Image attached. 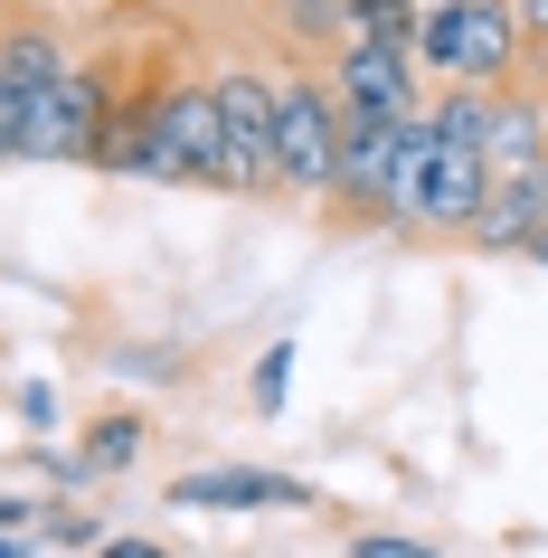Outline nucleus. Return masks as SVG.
<instances>
[{"label":"nucleus","instance_id":"obj_1","mask_svg":"<svg viewBox=\"0 0 548 558\" xmlns=\"http://www.w3.org/2000/svg\"><path fill=\"white\" fill-rule=\"evenodd\" d=\"M529 66V38H520L511 0H426L416 20V76H445V86H520Z\"/></svg>","mask_w":548,"mask_h":558},{"label":"nucleus","instance_id":"obj_2","mask_svg":"<svg viewBox=\"0 0 548 558\" xmlns=\"http://www.w3.org/2000/svg\"><path fill=\"white\" fill-rule=\"evenodd\" d=\"M331 161H341V95L313 58L275 66V190L284 199H331Z\"/></svg>","mask_w":548,"mask_h":558},{"label":"nucleus","instance_id":"obj_3","mask_svg":"<svg viewBox=\"0 0 548 558\" xmlns=\"http://www.w3.org/2000/svg\"><path fill=\"white\" fill-rule=\"evenodd\" d=\"M218 95V143H228V190L236 199H284L275 190V66H208Z\"/></svg>","mask_w":548,"mask_h":558},{"label":"nucleus","instance_id":"obj_4","mask_svg":"<svg viewBox=\"0 0 548 558\" xmlns=\"http://www.w3.org/2000/svg\"><path fill=\"white\" fill-rule=\"evenodd\" d=\"M151 180H199L228 190V143H218V95L208 76H171L151 105Z\"/></svg>","mask_w":548,"mask_h":558},{"label":"nucleus","instance_id":"obj_5","mask_svg":"<svg viewBox=\"0 0 548 558\" xmlns=\"http://www.w3.org/2000/svg\"><path fill=\"white\" fill-rule=\"evenodd\" d=\"M331 95H341V123H406L426 105L416 95V58L378 48V38H341L331 48Z\"/></svg>","mask_w":548,"mask_h":558},{"label":"nucleus","instance_id":"obj_6","mask_svg":"<svg viewBox=\"0 0 548 558\" xmlns=\"http://www.w3.org/2000/svg\"><path fill=\"white\" fill-rule=\"evenodd\" d=\"M388 190H398V123H341V161H331V228H388Z\"/></svg>","mask_w":548,"mask_h":558},{"label":"nucleus","instance_id":"obj_7","mask_svg":"<svg viewBox=\"0 0 548 558\" xmlns=\"http://www.w3.org/2000/svg\"><path fill=\"white\" fill-rule=\"evenodd\" d=\"M143 454H151V416L143 408H95L86 426H76V445H66V454H38V464H48L58 493H95V483L133 473Z\"/></svg>","mask_w":548,"mask_h":558},{"label":"nucleus","instance_id":"obj_8","mask_svg":"<svg viewBox=\"0 0 548 558\" xmlns=\"http://www.w3.org/2000/svg\"><path fill=\"white\" fill-rule=\"evenodd\" d=\"M171 511H313V483L265 464H190L171 473Z\"/></svg>","mask_w":548,"mask_h":558},{"label":"nucleus","instance_id":"obj_9","mask_svg":"<svg viewBox=\"0 0 548 558\" xmlns=\"http://www.w3.org/2000/svg\"><path fill=\"white\" fill-rule=\"evenodd\" d=\"M463 246H483V256H529V265H548L539 171H529V180H491V190H483V208H473V228H463Z\"/></svg>","mask_w":548,"mask_h":558},{"label":"nucleus","instance_id":"obj_10","mask_svg":"<svg viewBox=\"0 0 548 558\" xmlns=\"http://www.w3.org/2000/svg\"><path fill=\"white\" fill-rule=\"evenodd\" d=\"M483 161H491V180H529L548 161V105L529 86L483 95Z\"/></svg>","mask_w":548,"mask_h":558},{"label":"nucleus","instance_id":"obj_11","mask_svg":"<svg viewBox=\"0 0 548 558\" xmlns=\"http://www.w3.org/2000/svg\"><path fill=\"white\" fill-rule=\"evenodd\" d=\"M416 20H426V0H341V38H378L406 58H416Z\"/></svg>","mask_w":548,"mask_h":558},{"label":"nucleus","instance_id":"obj_12","mask_svg":"<svg viewBox=\"0 0 548 558\" xmlns=\"http://www.w3.org/2000/svg\"><path fill=\"white\" fill-rule=\"evenodd\" d=\"M284 38L313 58V48H341V0H284Z\"/></svg>","mask_w":548,"mask_h":558},{"label":"nucleus","instance_id":"obj_13","mask_svg":"<svg viewBox=\"0 0 548 558\" xmlns=\"http://www.w3.org/2000/svg\"><path fill=\"white\" fill-rule=\"evenodd\" d=\"M284 379H293V341H265V351H256V379H246V408H256V416H284Z\"/></svg>","mask_w":548,"mask_h":558},{"label":"nucleus","instance_id":"obj_14","mask_svg":"<svg viewBox=\"0 0 548 558\" xmlns=\"http://www.w3.org/2000/svg\"><path fill=\"white\" fill-rule=\"evenodd\" d=\"M350 558H445V539H426V530H360Z\"/></svg>","mask_w":548,"mask_h":558},{"label":"nucleus","instance_id":"obj_15","mask_svg":"<svg viewBox=\"0 0 548 558\" xmlns=\"http://www.w3.org/2000/svg\"><path fill=\"white\" fill-rule=\"evenodd\" d=\"M48 539H58V549H95V539H105V521H95V511H48Z\"/></svg>","mask_w":548,"mask_h":558},{"label":"nucleus","instance_id":"obj_16","mask_svg":"<svg viewBox=\"0 0 548 558\" xmlns=\"http://www.w3.org/2000/svg\"><path fill=\"white\" fill-rule=\"evenodd\" d=\"M95 558H171V549H161V539H143V530H105V539H95Z\"/></svg>","mask_w":548,"mask_h":558},{"label":"nucleus","instance_id":"obj_17","mask_svg":"<svg viewBox=\"0 0 548 558\" xmlns=\"http://www.w3.org/2000/svg\"><path fill=\"white\" fill-rule=\"evenodd\" d=\"M20 416H29L38 436H48V426H58V388H48V379H29V388H20Z\"/></svg>","mask_w":548,"mask_h":558},{"label":"nucleus","instance_id":"obj_18","mask_svg":"<svg viewBox=\"0 0 548 558\" xmlns=\"http://www.w3.org/2000/svg\"><path fill=\"white\" fill-rule=\"evenodd\" d=\"M29 521H48V501H29V493H0V530H29Z\"/></svg>","mask_w":548,"mask_h":558},{"label":"nucleus","instance_id":"obj_19","mask_svg":"<svg viewBox=\"0 0 548 558\" xmlns=\"http://www.w3.org/2000/svg\"><path fill=\"white\" fill-rule=\"evenodd\" d=\"M511 10H520V38L539 48V38H548V0H511Z\"/></svg>","mask_w":548,"mask_h":558},{"label":"nucleus","instance_id":"obj_20","mask_svg":"<svg viewBox=\"0 0 548 558\" xmlns=\"http://www.w3.org/2000/svg\"><path fill=\"white\" fill-rule=\"evenodd\" d=\"M0 558H29V539H10V530H0Z\"/></svg>","mask_w":548,"mask_h":558},{"label":"nucleus","instance_id":"obj_21","mask_svg":"<svg viewBox=\"0 0 548 558\" xmlns=\"http://www.w3.org/2000/svg\"><path fill=\"white\" fill-rule=\"evenodd\" d=\"M539 208H548V161H539Z\"/></svg>","mask_w":548,"mask_h":558}]
</instances>
